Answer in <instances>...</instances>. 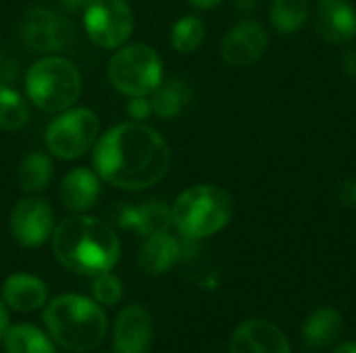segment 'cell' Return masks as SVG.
<instances>
[{"instance_id":"6da1fadb","label":"cell","mask_w":356,"mask_h":353,"mask_svg":"<svg viewBox=\"0 0 356 353\" xmlns=\"http://www.w3.org/2000/svg\"><path fill=\"white\" fill-rule=\"evenodd\" d=\"M171 150L165 137L144 123H121L94 144L98 177L119 189H146L165 179Z\"/></svg>"},{"instance_id":"7a4b0ae2","label":"cell","mask_w":356,"mask_h":353,"mask_svg":"<svg viewBox=\"0 0 356 353\" xmlns=\"http://www.w3.org/2000/svg\"><path fill=\"white\" fill-rule=\"evenodd\" d=\"M56 260L83 277L108 273L121 254L117 233L94 216H69L52 233Z\"/></svg>"},{"instance_id":"3957f363","label":"cell","mask_w":356,"mask_h":353,"mask_svg":"<svg viewBox=\"0 0 356 353\" xmlns=\"http://www.w3.org/2000/svg\"><path fill=\"white\" fill-rule=\"evenodd\" d=\"M44 325L60 347L75 353L96 350L108 331L106 314L98 302L75 293L54 298L44 310Z\"/></svg>"},{"instance_id":"277c9868","label":"cell","mask_w":356,"mask_h":353,"mask_svg":"<svg viewBox=\"0 0 356 353\" xmlns=\"http://www.w3.org/2000/svg\"><path fill=\"white\" fill-rule=\"evenodd\" d=\"M234 214L229 191L219 185L200 183L181 191L171 206V221L188 241H200L223 231Z\"/></svg>"},{"instance_id":"5b68a950","label":"cell","mask_w":356,"mask_h":353,"mask_svg":"<svg viewBox=\"0 0 356 353\" xmlns=\"http://www.w3.org/2000/svg\"><path fill=\"white\" fill-rule=\"evenodd\" d=\"M29 100L44 112H63L81 96L79 69L63 56H46L33 62L25 77Z\"/></svg>"},{"instance_id":"8992f818","label":"cell","mask_w":356,"mask_h":353,"mask_svg":"<svg viewBox=\"0 0 356 353\" xmlns=\"http://www.w3.org/2000/svg\"><path fill=\"white\" fill-rule=\"evenodd\" d=\"M113 87L129 98L148 96L163 83V60L146 44H129L108 60Z\"/></svg>"},{"instance_id":"52a82bcc","label":"cell","mask_w":356,"mask_h":353,"mask_svg":"<svg viewBox=\"0 0 356 353\" xmlns=\"http://www.w3.org/2000/svg\"><path fill=\"white\" fill-rule=\"evenodd\" d=\"M98 131L100 121L90 108H67L46 127L44 141L56 158L75 160L96 144Z\"/></svg>"},{"instance_id":"ba28073f","label":"cell","mask_w":356,"mask_h":353,"mask_svg":"<svg viewBox=\"0 0 356 353\" xmlns=\"http://www.w3.org/2000/svg\"><path fill=\"white\" fill-rule=\"evenodd\" d=\"M88 37L100 48H117L134 31V10L127 0H90L83 8Z\"/></svg>"},{"instance_id":"9c48e42d","label":"cell","mask_w":356,"mask_h":353,"mask_svg":"<svg viewBox=\"0 0 356 353\" xmlns=\"http://www.w3.org/2000/svg\"><path fill=\"white\" fill-rule=\"evenodd\" d=\"M21 35L27 48L50 54L65 50L73 40V25L63 15L54 12L48 6L35 4L27 8L23 23H21Z\"/></svg>"},{"instance_id":"30bf717a","label":"cell","mask_w":356,"mask_h":353,"mask_svg":"<svg viewBox=\"0 0 356 353\" xmlns=\"http://www.w3.org/2000/svg\"><path fill=\"white\" fill-rule=\"evenodd\" d=\"M8 225L15 241L23 248H40L54 233V212L44 200L25 198L13 208Z\"/></svg>"},{"instance_id":"8fae6325","label":"cell","mask_w":356,"mask_h":353,"mask_svg":"<svg viewBox=\"0 0 356 353\" xmlns=\"http://www.w3.org/2000/svg\"><path fill=\"white\" fill-rule=\"evenodd\" d=\"M269 46L267 29L252 19L234 25L221 42V56L229 67H248L263 58Z\"/></svg>"},{"instance_id":"7c38bea8","label":"cell","mask_w":356,"mask_h":353,"mask_svg":"<svg viewBox=\"0 0 356 353\" xmlns=\"http://www.w3.org/2000/svg\"><path fill=\"white\" fill-rule=\"evenodd\" d=\"M229 353H292V343L275 322L250 318L234 331Z\"/></svg>"},{"instance_id":"4fadbf2b","label":"cell","mask_w":356,"mask_h":353,"mask_svg":"<svg viewBox=\"0 0 356 353\" xmlns=\"http://www.w3.org/2000/svg\"><path fill=\"white\" fill-rule=\"evenodd\" d=\"M152 316L144 306H127L115 320V353H148L152 347Z\"/></svg>"},{"instance_id":"5bb4252c","label":"cell","mask_w":356,"mask_h":353,"mask_svg":"<svg viewBox=\"0 0 356 353\" xmlns=\"http://www.w3.org/2000/svg\"><path fill=\"white\" fill-rule=\"evenodd\" d=\"M317 33L334 44H350L356 37V8L350 0H319L315 8Z\"/></svg>"},{"instance_id":"9a60e30c","label":"cell","mask_w":356,"mask_h":353,"mask_svg":"<svg viewBox=\"0 0 356 353\" xmlns=\"http://www.w3.org/2000/svg\"><path fill=\"white\" fill-rule=\"evenodd\" d=\"M344 333V316L332 306L315 308L300 327V337L307 350L321 352L334 347Z\"/></svg>"},{"instance_id":"2e32d148","label":"cell","mask_w":356,"mask_h":353,"mask_svg":"<svg viewBox=\"0 0 356 353\" xmlns=\"http://www.w3.org/2000/svg\"><path fill=\"white\" fill-rule=\"evenodd\" d=\"M115 221L123 229L136 231L144 237L161 233V231H169V227L173 225L171 208L163 204L161 200H148L140 206L121 204L115 214Z\"/></svg>"},{"instance_id":"e0dca14e","label":"cell","mask_w":356,"mask_h":353,"mask_svg":"<svg viewBox=\"0 0 356 353\" xmlns=\"http://www.w3.org/2000/svg\"><path fill=\"white\" fill-rule=\"evenodd\" d=\"M181 256H184V246L173 235H169V231H161L146 237L138 262L146 275L159 277L171 270L181 260Z\"/></svg>"},{"instance_id":"ac0fdd59","label":"cell","mask_w":356,"mask_h":353,"mask_svg":"<svg viewBox=\"0 0 356 353\" xmlns=\"http://www.w3.org/2000/svg\"><path fill=\"white\" fill-rule=\"evenodd\" d=\"M100 198V177L90 169H73L60 181V202L73 212H86Z\"/></svg>"},{"instance_id":"d6986e66","label":"cell","mask_w":356,"mask_h":353,"mask_svg":"<svg viewBox=\"0 0 356 353\" xmlns=\"http://www.w3.org/2000/svg\"><path fill=\"white\" fill-rule=\"evenodd\" d=\"M2 298L6 306L17 312H33L46 304L48 291H46V285L38 277L27 275V273H17L4 281Z\"/></svg>"},{"instance_id":"ffe728a7","label":"cell","mask_w":356,"mask_h":353,"mask_svg":"<svg viewBox=\"0 0 356 353\" xmlns=\"http://www.w3.org/2000/svg\"><path fill=\"white\" fill-rule=\"evenodd\" d=\"M152 94H154L150 100L152 114H156L159 119H165V121L179 117L192 100V92L188 87V83L181 79H169V81L161 83Z\"/></svg>"},{"instance_id":"44dd1931","label":"cell","mask_w":356,"mask_h":353,"mask_svg":"<svg viewBox=\"0 0 356 353\" xmlns=\"http://www.w3.org/2000/svg\"><path fill=\"white\" fill-rule=\"evenodd\" d=\"M311 15V0H271L269 23L280 33L300 31Z\"/></svg>"},{"instance_id":"7402d4cb","label":"cell","mask_w":356,"mask_h":353,"mask_svg":"<svg viewBox=\"0 0 356 353\" xmlns=\"http://www.w3.org/2000/svg\"><path fill=\"white\" fill-rule=\"evenodd\" d=\"M52 160L48 154L44 152H29L21 164H19V171H17V181L21 185L23 191L27 193H35V191H42L46 189L48 181L52 179Z\"/></svg>"},{"instance_id":"603a6c76","label":"cell","mask_w":356,"mask_h":353,"mask_svg":"<svg viewBox=\"0 0 356 353\" xmlns=\"http://www.w3.org/2000/svg\"><path fill=\"white\" fill-rule=\"evenodd\" d=\"M6 353H54L50 339L31 325H17L4 333Z\"/></svg>"},{"instance_id":"cb8c5ba5","label":"cell","mask_w":356,"mask_h":353,"mask_svg":"<svg viewBox=\"0 0 356 353\" xmlns=\"http://www.w3.org/2000/svg\"><path fill=\"white\" fill-rule=\"evenodd\" d=\"M204 35H207V27L202 19L196 15H186L177 19V23L171 29V46L181 54H192L202 46Z\"/></svg>"},{"instance_id":"d4e9b609","label":"cell","mask_w":356,"mask_h":353,"mask_svg":"<svg viewBox=\"0 0 356 353\" xmlns=\"http://www.w3.org/2000/svg\"><path fill=\"white\" fill-rule=\"evenodd\" d=\"M29 121V106L19 92L0 85V129L15 131Z\"/></svg>"},{"instance_id":"484cf974","label":"cell","mask_w":356,"mask_h":353,"mask_svg":"<svg viewBox=\"0 0 356 353\" xmlns=\"http://www.w3.org/2000/svg\"><path fill=\"white\" fill-rule=\"evenodd\" d=\"M92 293H94V300L98 304H102V306H115L121 300V295H123V285L111 273H100V275L94 277Z\"/></svg>"},{"instance_id":"4316f807","label":"cell","mask_w":356,"mask_h":353,"mask_svg":"<svg viewBox=\"0 0 356 353\" xmlns=\"http://www.w3.org/2000/svg\"><path fill=\"white\" fill-rule=\"evenodd\" d=\"M150 114H152V104H150V100H146V96H138V98H131L127 102V117L131 121L142 123Z\"/></svg>"},{"instance_id":"83f0119b","label":"cell","mask_w":356,"mask_h":353,"mask_svg":"<svg viewBox=\"0 0 356 353\" xmlns=\"http://www.w3.org/2000/svg\"><path fill=\"white\" fill-rule=\"evenodd\" d=\"M340 200L344 206L356 210V177L350 179H344L342 185H340Z\"/></svg>"},{"instance_id":"f1b7e54d","label":"cell","mask_w":356,"mask_h":353,"mask_svg":"<svg viewBox=\"0 0 356 353\" xmlns=\"http://www.w3.org/2000/svg\"><path fill=\"white\" fill-rule=\"evenodd\" d=\"M342 69L348 77L356 79V44H350L342 52Z\"/></svg>"},{"instance_id":"f546056e","label":"cell","mask_w":356,"mask_h":353,"mask_svg":"<svg viewBox=\"0 0 356 353\" xmlns=\"http://www.w3.org/2000/svg\"><path fill=\"white\" fill-rule=\"evenodd\" d=\"M13 75H15V64L8 58L0 56V85H6L13 79Z\"/></svg>"},{"instance_id":"4dcf8cb0","label":"cell","mask_w":356,"mask_h":353,"mask_svg":"<svg viewBox=\"0 0 356 353\" xmlns=\"http://www.w3.org/2000/svg\"><path fill=\"white\" fill-rule=\"evenodd\" d=\"M234 6H236L240 12H244V15H250V12L257 10L259 0H234Z\"/></svg>"},{"instance_id":"1f68e13d","label":"cell","mask_w":356,"mask_h":353,"mask_svg":"<svg viewBox=\"0 0 356 353\" xmlns=\"http://www.w3.org/2000/svg\"><path fill=\"white\" fill-rule=\"evenodd\" d=\"M223 0H190V4L194 6V8H200V10H211V8H215V6H219Z\"/></svg>"},{"instance_id":"d6a6232c","label":"cell","mask_w":356,"mask_h":353,"mask_svg":"<svg viewBox=\"0 0 356 353\" xmlns=\"http://www.w3.org/2000/svg\"><path fill=\"white\" fill-rule=\"evenodd\" d=\"M332 353H356V341H338Z\"/></svg>"},{"instance_id":"836d02e7","label":"cell","mask_w":356,"mask_h":353,"mask_svg":"<svg viewBox=\"0 0 356 353\" xmlns=\"http://www.w3.org/2000/svg\"><path fill=\"white\" fill-rule=\"evenodd\" d=\"M88 2H90V0H60V4H63L67 10H81V8H86Z\"/></svg>"},{"instance_id":"e575fe53","label":"cell","mask_w":356,"mask_h":353,"mask_svg":"<svg viewBox=\"0 0 356 353\" xmlns=\"http://www.w3.org/2000/svg\"><path fill=\"white\" fill-rule=\"evenodd\" d=\"M6 331H8V314H6L4 304L0 302V339H4V333Z\"/></svg>"}]
</instances>
